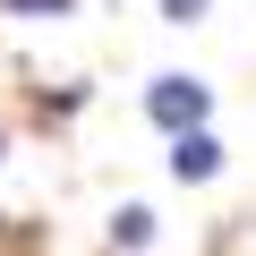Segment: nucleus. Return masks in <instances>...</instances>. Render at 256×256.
<instances>
[{
	"instance_id": "obj_1",
	"label": "nucleus",
	"mask_w": 256,
	"mask_h": 256,
	"mask_svg": "<svg viewBox=\"0 0 256 256\" xmlns=\"http://www.w3.org/2000/svg\"><path fill=\"white\" fill-rule=\"evenodd\" d=\"M146 111L171 128V137H188V128H205V86H196V77H154Z\"/></svg>"
},
{
	"instance_id": "obj_2",
	"label": "nucleus",
	"mask_w": 256,
	"mask_h": 256,
	"mask_svg": "<svg viewBox=\"0 0 256 256\" xmlns=\"http://www.w3.org/2000/svg\"><path fill=\"white\" fill-rule=\"evenodd\" d=\"M222 171V146L205 137V128H188V137H171V180H214Z\"/></svg>"
},
{
	"instance_id": "obj_5",
	"label": "nucleus",
	"mask_w": 256,
	"mask_h": 256,
	"mask_svg": "<svg viewBox=\"0 0 256 256\" xmlns=\"http://www.w3.org/2000/svg\"><path fill=\"white\" fill-rule=\"evenodd\" d=\"M162 18H171V26H196V18H205V0H162Z\"/></svg>"
},
{
	"instance_id": "obj_3",
	"label": "nucleus",
	"mask_w": 256,
	"mask_h": 256,
	"mask_svg": "<svg viewBox=\"0 0 256 256\" xmlns=\"http://www.w3.org/2000/svg\"><path fill=\"white\" fill-rule=\"evenodd\" d=\"M111 239H120V248H146V239H154V214H146V205H120V214H111Z\"/></svg>"
},
{
	"instance_id": "obj_4",
	"label": "nucleus",
	"mask_w": 256,
	"mask_h": 256,
	"mask_svg": "<svg viewBox=\"0 0 256 256\" xmlns=\"http://www.w3.org/2000/svg\"><path fill=\"white\" fill-rule=\"evenodd\" d=\"M0 9H18V18H68L77 0H0Z\"/></svg>"
}]
</instances>
